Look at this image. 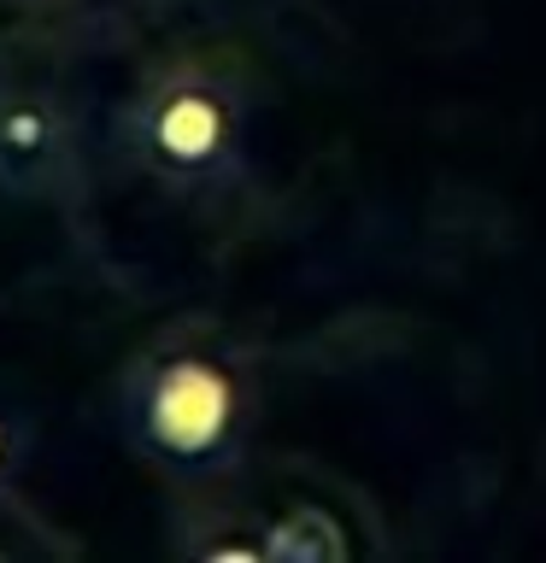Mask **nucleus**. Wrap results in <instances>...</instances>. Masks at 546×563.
<instances>
[{
    "label": "nucleus",
    "mask_w": 546,
    "mask_h": 563,
    "mask_svg": "<svg viewBox=\"0 0 546 563\" xmlns=\"http://www.w3.org/2000/svg\"><path fill=\"white\" fill-rule=\"evenodd\" d=\"M112 417L123 446L159 475L223 482L259 422L253 358L223 329H165L123 364Z\"/></svg>",
    "instance_id": "nucleus-1"
},
{
    "label": "nucleus",
    "mask_w": 546,
    "mask_h": 563,
    "mask_svg": "<svg viewBox=\"0 0 546 563\" xmlns=\"http://www.w3.org/2000/svg\"><path fill=\"white\" fill-rule=\"evenodd\" d=\"M118 147L176 200H218L253 170V100L211 65H171L141 82Z\"/></svg>",
    "instance_id": "nucleus-2"
},
{
    "label": "nucleus",
    "mask_w": 546,
    "mask_h": 563,
    "mask_svg": "<svg viewBox=\"0 0 546 563\" xmlns=\"http://www.w3.org/2000/svg\"><path fill=\"white\" fill-rule=\"evenodd\" d=\"M83 188V112L42 70H0V194L59 206Z\"/></svg>",
    "instance_id": "nucleus-3"
},
{
    "label": "nucleus",
    "mask_w": 546,
    "mask_h": 563,
    "mask_svg": "<svg viewBox=\"0 0 546 563\" xmlns=\"http://www.w3.org/2000/svg\"><path fill=\"white\" fill-rule=\"evenodd\" d=\"M30 452H35V422H30L24 405L0 387V505H12V493L30 470Z\"/></svg>",
    "instance_id": "nucleus-4"
}]
</instances>
